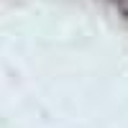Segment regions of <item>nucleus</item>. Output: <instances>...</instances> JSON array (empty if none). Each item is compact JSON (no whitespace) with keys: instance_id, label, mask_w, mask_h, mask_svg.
Returning a JSON list of instances; mask_svg holds the SVG:
<instances>
[{"instance_id":"1","label":"nucleus","mask_w":128,"mask_h":128,"mask_svg":"<svg viewBox=\"0 0 128 128\" xmlns=\"http://www.w3.org/2000/svg\"><path fill=\"white\" fill-rule=\"evenodd\" d=\"M105 3H110V5H115V8H118L120 10V13L128 18V0H105Z\"/></svg>"}]
</instances>
